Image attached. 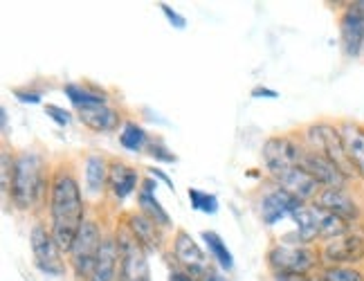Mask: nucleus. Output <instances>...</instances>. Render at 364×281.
Segmentation results:
<instances>
[{
	"mask_svg": "<svg viewBox=\"0 0 364 281\" xmlns=\"http://www.w3.org/2000/svg\"><path fill=\"white\" fill-rule=\"evenodd\" d=\"M52 236L61 252H70L83 225V198L77 180L68 174H57L52 180Z\"/></svg>",
	"mask_w": 364,
	"mask_h": 281,
	"instance_id": "f257e3e1",
	"label": "nucleus"
},
{
	"mask_svg": "<svg viewBox=\"0 0 364 281\" xmlns=\"http://www.w3.org/2000/svg\"><path fill=\"white\" fill-rule=\"evenodd\" d=\"M41 191H43V176H41V158L32 151H25L16 158L11 182V198L21 209H30Z\"/></svg>",
	"mask_w": 364,
	"mask_h": 281,
	"instance_id": "f03ea898",
	"label": "nucleus"
},
{
	"mask_svg": "<svg viewBox=\"0 0 364 281\" xmlns=\"http://www.w3.org/2000/svg\"><path fill=\"white\" fill-rule=\"evenodd\" d=\"M102 232L97 228L95 221H83L81 230L75 238V245L70 250V259H73V268L77 272L79 279H90L95 263H97V255H100L102 248Z\"/></svg>",
	"mask_w": 364,
	"mask_h": 281,
	"instance_id": "7ed1b4c3",
	"label": "nucleus"
},
{
	"mask_svg": "<svg viewBox=\"0 0 364 281\" xmlns=\"http://www.w3.org/2000/svg\"><path fill=\"white\" fill-rule=\"evenodd\" d=\"M308 135H311V142L317 147V151L321 153V156H326L346 178L355 174V169H353L351 160H348V153L344 149L342 135L338 129H333V126H326V124H319V126H313V129L308 131Z\"/></svg>",
	"mask_w": 364,
	"mask_h": 281,
	"instance_id": "20e7f679",
	"label": "nucleus"
},
{
	"mask_svg": "<svg viewBox=\"0 0 364 281\" xmlns=\"http://www.w3.org/2000/svg\"><path fill=\"white\" fill-rule=\"evenodd\" d=\"M117 245H119L122 281H149V265L142 250L144 245L137 241L131 230L119 232Z\"/></svg>",
	"mask_w": 364,
	"mask_h": 281,
	"instance_id": "39448f33",
	"label": "nucleus"
},
{
	"mask_svg": "<svg viewBox=\"0 0 364 281\" xmlns=\"http://www.w3.org/2000/svg\"><path fill=\"white\" fill-rule=\"evenodd\" d=\"M270 265L277 275H306L315 265V255L301 245H277L268 255Z\"/></svg>",
	"mask_w": 364,
	"mask_h": 281,
	"instance_id": "423d86ee",
	"label": "nucleus"
},
{
	"mask_svg": "<svg viewBox=\"0 0 364 281\" xmlns=\"http://www.w3.org/2000/svg\"><path fill=\"white\" fill-rule=\"evenodd\" d=\"M342 50L348 59H358L364 48V3H353L346 7L340 21Z\"/></svg>",
	"mask_w": 364,
	"mask_h": 281,
	"instance_id": "0eeeda50",
	"label": "nucleus"
},
{
	"mask_svg": "<svg viewBox=\"0 0 364 281\" xmlns=\"http://www.w3.org/2000/svg\"><path fill=\"white\" fill-rule=\"evenodd\" d=\"M299 166L304 171L311 174L319 185H324L326 189H342L346 176L335 166L326 156H321L319 151H301V158H299Z\"/></svg>",
	"mask_w": 364,
	"mask_h": 281,
	"instance_id": "6e6552de",
	"label": "nucleus"
},
{
	"mask_svg": "<svg viewBox=\"0 0 364 281\" xmlns=\"http://www.w3.org/2000/svg\"><path fill=\"white\" fill-rule=\"evenodd\" d=\"M301 147H297L292 139L288 137H272L263 144V160H265V169H268L270 176H277L279 171L299 164L301 158Z\"/></svg>",
	"mask_w": 364,
	"mask_h": 281,
	"instance_id": "1a4fd4ad",
	"label": "nucleus"
},
{
	"mask_svg": "<svg viewBox=\"0 0 364 281\" xmlns=\"http://www.w3.org/2000/svg\"><path fill=\"white\" fill-rule=\"evenodd\" d=\"M30 241H32V252H34V261L36 265L43 272L48 275H61L63 268L59 263V248L54 243V236L48 234V230L43 225H34L32 228V234H30Z\"/></svg>",
	"mask_w": 364,
	"mask_h": 281,
	"instance_id": "9d476101",
	"label": "nucleus"
},
{
	"mask_svg": "<svg viewBox=\"0 0 364 281\" xmlns=\"http://www.w3.org/2000/svg\"><path fill=\"white\" fill-rule=\"evenodd\" d=\"M272 178H274V182L279 187L286 189L288 193H292L301 203L308 201V198H315L317 189H319V182L308 171H304L299 164H292V166L284 169V171H279Z\"/></svg>",
	"mask_w": 364,
	"mask_h": 281,
	"instance_id": "9b49d317",
	"label": "nucleus"
},
{
	"mask_svg": "<svg viewBox=\"0 0 364 281\" xmlns=\"http://www.w3.org/2000/svg\"><path fill=\"white\" fill-rule=\"evenodd\" d=\"M297 207H301V201L295 198L292 193H288L286 189L277 187L272 191H268L261 201V216L265 221V225H277L279 221H284L286 216H292Z\"/></svg>",
	"mask_w": 364,
	"mask_h": 281,
	"instance_id": "f8f14e48",
	"label": "nucleus"
},
{
	"mask_svg": "<svg viewBox=\"0 0 364 281\" xmlns=\"http://www.w3.org/2000/svg\"><path fill=\"white\" fill-rule=\"evenodd\" d=\"M324 259L335 265H346L364 259V238L355 234H344L333 238L324 248Z\"/></svg>",
	"mask_w": 364,
	"mask_h": 281,
	"instance_id": "ddd939ff",
	"label": "nucleus"
},
{
	"mask_svg": "<svg viewBox=\"0 0 364 281\" xmlns=\"http://www.w3.org/2000/svg\"><path fill=\"white\" fill-rule=\"evenodd\" d=\"M176 257L178 261L185 265L191 275H205L207 272V257L205 252L198 248V243L187 232H178L176 238Z\"/></svg>",
	"mask_w": 364,
	"mask_h": 281,
	"instance_id": "4468645a",
	"label": "nucleus"
},
{
	"mask_svg": "<svg viewBox=\"0 0 364 281\" xmlns=\"http://www.w3.org/2000/svg\"><path fill=\"white\" fill-rule=\"evenodd\" d=\"M317 207L324 209V212H328V214L340 216L344 221H351V218H355L360 214L355 201L344 189H324V191H319Z\"/></svg>",
	"mask_w": 364,
	"mask_h": 281,
	"instance_id": "2eb2a0df",
	"label": "nucleus"
},
{
	"mask_svg": "<svg viewBox=\"0 0 364 281\" xmlns=\"http://www.w3.org/2000/svg\"><path fill=\"white\" fill-rule=\"evenodd\" d=\"M297 225V234L295 238L290 241V245H297V243H308L313 241V238L319 236V221H321V209L315 205V207H297L295 212L290 216Z\"/></svg>",
	"mask_w": 364,
	"mask_h": 281,
	"instance_id": "dca6fc26",
	"label": "nucleus"
},
{
	"mask_svg": "<svg viewBox=\"0 0 364 281\" xmlns=\"http://www.w3.org/2000/svg\"><path fill=\"white\" fill-rule=\"evenodd\" d=\"M117 263H119L117 238H104L102 248H100V255H97V263H95L90 281H115Z\"/></svg>",
	"mask_w": 364,
	"mask_h": 281,
	"instance_id": "f3484780",
	"label": "nucleus"
},
{
	"mask_svg": "<svg viewBox=\"0 0 364 281\" xmlns=\"http://www.w3.org/2000/svg\"><path fill=\"white\" fill-rule=\"evenodd\" d=\"M79 120L83 122V126L97 131V133H108V131H115L119 126V115L108 108L106 104L102 106H88V108H81L79 110Z\"/></svg>",
	"mask_w": 364,
	"mask_h": 281,
	"instance_id": "a211bd4d",
	"label": "nucleus"
},
{
	"mask_svg": "<svg viewBox=\"0 0 364 281\" xmlns=\"http://www.w3.org/2000/svg\"><path fill=\"white\" fill-rule=\"evenodd\" d=\"M340 135L355 174L364 180V129H360L355 124H344L340 129Z\"/></svg>",
	"mask_w": 364,
	"mask_h": 281,
	"instance_id": "6ab92c4d",
	"label": "nucleus"
},
{
	"mask_svg": "<svg viewBox=\"0 0 364 281\" xmlns=\"http://www.w3.org/2000/svg\"><path fill=\"white\" fill-rule=\"evenodd\" d=\"M108 185L113 189V193L119 201H124L126 196H131L137 187V171L131 166H126L122 162L110 164L108 169Z\"/></svg>",
	"mask_w": 364,
	"mask_h": 281,
	"instance_id": "aec40b11",
	"label": "nucleus"
},
{
	"mask_svg": "<svg viewBox=\"0 0 364 281\" xmlns=\"http://www.w3.org/2000/svg\"><path fill=\"white\" fill-rule=\"evenodd\" d=\"M108 169L102 156H88L86 158V191L97 196L102 193L108 182Z\"/></svg>",
	"mask_w": 364,
	"mask_h": 281,
	"instance_id": "412c9836",
	"label": "nucleus"
},
{
	"mask_svg": "<svg viewBox=\"0 0 364 281\" xmlns=\"http://www.w3.org/2000/svg\"><path fill=\"white\" fill-rule=\"evenodd\" d=\"M129 230L144 248H156L158 245V232H156V223L144 214H133L129 221Z\"/></svg>",
	"mask_w": 364,
	"mask_h": 281,
	"instance_id": "4be33fe9",
	"label": "nucleus"
},
{
	"mask_svg": "<svg viewBox=\"0 0 364 281\" xmlns=\"http://www.w3.org/2000/svg\"><path fill=\"white\" fill-rule=\"evenodd\" d=\"M203 238H205V243H207L209 255L216 259V263L220 265V268L223 270H232L234 259H232V252L228 250V245L223 243V238L216 232H203Z\"/></svg>",
	"mask_w": 364,
	"mask_h": 281,
	"instance_id": "5701e85b",
	"label": "nucleus"
},
{
	"mask_svg": "<svg viewBox=\"0 0 364 281\" xmlns=\"http://www.w3.org/2000/svg\"><path fill=\"white\" fill-rule=\"evenodd\" d=\"M63 92L68 95V100L73 102L79 110L81 108H88V106H102V104H106V97L104 95L90 92L86 88L77 86V83H68V86L63 88Z\"/></svg>",
	"mask_w": 364,
	"mask_h": 281,
	"instance_id": "b1692460",
	"label": "nucleus"
},
{
	"mask_svg": "<svg viewBox=\"0 0 364 281\" xmlns=\"http://www.w3.org/2000/svg\"><path fill=\"white\" fill-rule=\"evenodd\" d=\"M119 144L126 151H142L149 144V135L142 126H137L135 122H126L124 131L119 133Z\"/></svg>",
	"mask_w": 364,
	"mask_h": 281,
	"instance_id": "393cba45",
	"label": "nucleus"
},
{
	"mask_svg": "<svg viewBox=\"0 0 364 281\" xmlns=\"http://www.w3.org/2000/svg\"><path fill=\"white\" fill-rule=\"evenodd\" d=\"M139 207H142L144 216H149L156 225H164V228H166V225H171V218H169V214H166L164 209H162V205L158 203L156 193L139 191Z\"/></svg>",
	"mask_w": 364,
	"mask_h": 281,
	"instance_id": "a878e982",
	"label": "nucleus"
},
{
	"mask_svg": "<svg viewBox=\"0 0 364 281\" xmlns=\"http://www.w3.org/2000/svg\"><path fill=\"white\" fill-rule=\"evenodd\" d=\"M346 232H348V223L344 218L328 214V212L321 209V221H319V236L321 238H328V241H333V238L344 236Z\"/></svg>",
	"mask_w": 364,
	"mask_h": 281,
	"instance_id": "bb28decb",
	"label": "nucleus"
},
{
	"mask_svg": "<svg viewBox=\"0 0 364 281\" xmlns=\"http://www.w3.org/2000/svg\"><path fill=\"white\" fill-rule=\"evenodd\" d=\"M189 201H191V207L198 209V212H203V214H216L218 212V198L214 193L189 189Z\"/></svg>",
	"mask_w": 364,
	"mask_h": 281,
	"instance_id": "cd10ccee",
	"label": "nucleus"
},
{
	"mask_svg": "<svg viewBox=\"0 0 364 281\" xmlns=\"http://www.w3.org/2000/svg\"><path fill=\"white\" fill-rule=\"evenodd\" d=\"M14 169H16V160H11V156L3 149V153H0V185H3V193L11 191Z\"/></svg>",
	"mask_w": 364,
	"mask_h": 281,
	"instance_id": "c85d7f7f",
	"label": "nucleus"
},
{
	"mask_svg": "<svg viewBox=\"0 0 364 281\" xmlns=\"http://www.w3.org/2000/svg\"><path fill=\"white\" fill-rule=\"evenodd\" d=\"M326 281H364V275L360 270L346 268V265H333L324 272Z\"/></svg>",
	"mask_w": 364,
	"mask_h": 281,
	"instance_id": "c756f323",
	"label": "nucleus"
},
{
	"mask_svg": "<svg viewBox=\"0 0 364 281\" xmlns=\"http://www.w3.org/2000/svg\"><path fill=\"white\" fill-rule=\"evenodd\" d=\"M162 14L166 16V21L171 23V27H176V30H185V27H187V21H185V16H180V14H178L176 9H171V5L162 3Z\"/></svg>",
	"mask_w": 364,
	"mask_h": 281,
	"instance_id": "7c9ffc66",
	"label": "nucleus"
},
{
	"mask_svg": "<svg viewBox=\"0 0 364 281\" xmlns=\"http://www.w3.org/2000/svg\"><path fill=\"white\" fill-rule=\"evenodd\" d=\"M46 112H48V117L54 120L59 126H68V124H70V112L63 110V108H59V106L48 104V106H46Z\"/></svg>",
	"mask_w": 364,
	"mask_h": 281,
	"instance_id": "2f4dec72",
	"label": "nucleus"
},
{
	"mask_svg": "<svg viewBox=\"0 0 364 281\" xmlns=\"http://www.w3.org/2000/svg\"><path fill=\"white\" fill-rule=\"evenodd\" d=\"M149 156L156 160H162V162H176V156L166 153V149L162 144H149Z\"/></svg>",
	"mask_w": 364,
	"mask_h": 281,
	"instance_id": "473e14b6",
	"label": "nucleus"
},
{
	"mask_svg": "<svg viewBox=\"0 0 364 281\" xmlns=\"http://www.w3.org/2000/svg\"><path fill=\"white\" fill-rule=\"evenodd\" d=\"M252 97H257V100H261V97H265V100H279V92H277V90H270V88L259 86V88L252 90Z\"/></svg>",
	"mask_w": 364,
	"mask_h": 281,
	"instance_id": "72a5a7b5",
	"label": "nucleus"
},
{
	"mask_svg": "<svg viewBox=\"0 0 364 281\" xmlns=\"http://www.w3.org/2000/svg\"><path fill=\"white\" fill-rule=\"evenodd\" d=\"M16 97H18L21 102H25V104H38V102H41V95H38V92H34V90H32V92L18 90V92H16Z\"/></svg>",
	"mask_w": 364,
	"mask_h": 281,
	"instance_id": "f704fd0d",
	"label": "nucleus"
},
{
	"mask_svg": "<svg viewBox=\"0 0 364 281\" xmlns=\"http://www.w3.org/2000/svg\"><path fill=\"white\" fill-rule=\"evenodd\" d=\"M149 171H151V176H156L158 180H162V182H164V185H166V187H169V189H173V182H171V178H169V176H166V174H162V171H160V169H156V166H149Z\"/></svg>",
	"mask_w": 364,
	"mask_h": 281,
	"instance_id": "c9c22d12",
	"label": "nucleus"
},
{
	"mask_svg": "<svg viewBox=\"0 0 364 281\" xmlns=\"http://www.w3.org/2000/svg\"><path fill=\"white\" fill-rule=\"evenodd\" d=\"M0 124H3V135L9 133V117H7V108H0Z\"/></svg>",
	"mask_w": 364,
	"mask_h": 281,
	"instance_id": "e433bc0d",
	"label": "nucleus"
},
{
	"mask_svg": "<svg viewBox=\"0 0 364 281\" xmlns=\"http://www.w3.org/2000/svg\"><path fill=\"white\" fill-rule=\"evenodd\" d=\"M277 281H308L304 275H277Z\"/></svg>",
	"mask_w": 364,
	"mask_h": 281,
	"instance_id": "4c0bfd02",
	"label": "nucleus"
},
{
	"mask_svg": "<svg viewBox=\"0 0 364 281\" xmlns=\"http://www.w3.org/2000/svg\"><path fill=\"white\" fill-rule=\"evenodd\" d=\"M171 281H193L189 275H185V272H173L171 275Z\"/></svg>",
	"mask_w": 364,
	"mask_h": 281,
	"instance_id": "58836bf2",
	"label": "nucleus"
},
{
	"mask_svg": "<svg viewBox=\"0 0 364 281\" xmlns=\"http://www.w3.org/2000/svg\"><path fill=\"white\" fill-rule=\"evenodd\" d=\"M207 281H225V279L218 277V275H209V277H207Z\"/></svg>",
	"mask_w": 364,
	"mask_h": 281,
	"instance_id": "ea45409f",
	"label": "nucleus"
},
{
	"mask_svg": "<svg viewBox=\"0 0 364 281\" xmlns=\"http://www.w3.org/2000/svg\"><path fill=\"white\" fill-rule=\"evenodd\" d=\"M308 281H326L324 277H321V279H308Z\"/></svg>",
	"mask_w": 364,
	"mask_h": 281,
	"instance_id": "a19ab883",
	"label": "nucleus"
}]
</instances>
